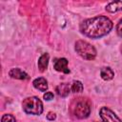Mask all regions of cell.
Segmentation results:
<instances>
[{
    "label": "cell",
    "mask_w": 122,
    "mask_h": 122,
    "mask_svg": "<svg viewBox=\"0 0 122 122\" xmlns=\"http://www.w3.org/2000/svg\"><path fill=\"white\" fill-rule=\"evenodd\" d=\"M116 33L118 34V36L122 37V19H120L116 25Z\"/></svg>",
    "instance_id": "9a60e30c"
},
{
    "label": "cell",
    "mask_w": 122,
    "mask_h": 122,
    "mask_svg": "<svg viewBox=\"0 0 122 122\" xmlns=\"http://www.w3.org/2000/svg\"><path fill=\"white\" fill-rule=\"evenodd\" d=\"M55 118H56V114H55L54 112H50L47 114V119H48V120L52 121V120H54Z\"/></svg>",
    "instance_id": "e0dca14e"
},
{
    "label": "cell",
    "mask_w": 122,
    "mask_h": 122,
    "mask_svg": "<svg viewBox=\"0 0 122 122\" xmlns=\"http://www.w3.org/2000/svg\"><path fill=\"white\" fill-rule=\"evenodd\" d=\"M70 87H71V92H74V93L81 92L83 91V84L80 81H78V80L72 81L71 84L70 85Z\"/></svg>",
    "instance_id": "4fadbf2b"
},
{
    "label": "cell",
    "mask_w": 122,
    "mask_h": 122,
    "mask_svg": "<svg viewBox=\"0 0 122 122\" xmlns=\"http://www.w3.org/2000/svg\"><path fill=\"white\" fill-rule=\"evenodd\" d=\"M80 32L87 37L97 39L107 35L112 29V22L107 16H96L84 20L80 24Z\"/></svg>",
    "instance_id": "6da1fadb"
},
{
    "label": "cell",
    "mask_w": 122,
    "mask_h": 122,
    "mask_svg": "<svg viewBox=\"0 0 122 122\" xmlns=\"http://www.w3.org/2000/svg\"><path fill=\"white\" fill-rule=\"evenodd\" d=\"M43 97H44V99H45V100L50 101V100L53 99V93H52L51 92H47L46 93H44Z\"/></svg>",
    "instance_id": "2e32d148"
},
{
    "label": "cell",
    "mask_w": 122,
    "mask_h": 122,
    "mask_svg": "<svg viewBox=\"0 0 122 122\" xmlns=\"http://www.w3.org/2000/svg\"><path fill=\"white\" fill-rule=\"evenodd\" d=\"M99 115L103 122H122V120L108 107H102L99 111Z\"/></svg>",
    "instance_id": "5b68a950"
},
{
    "label": "cell",
    "mask_w": 122,
    "mask_h": 122,
    "mask_svg": "<svg viewBox=\"0 0 122 122\" xmlns=\"http://www.w3.org/2000/svg\"><path fill=\"white\" fill-rule=\"evenodd\" d=\"M100 75H101V78L103 80L109 81V80H112L113 78L114 72H113V71L110 67H104L100 71Z\"/></svg>",
    "instance_id": "7c38bea8"
},
{
    "label": "cell",
    "mask_w": 122,
    "mask_h": 122,
    "mask_svg": "<svg viewBox=\"0 0 122 122\" xmlns=\"http://www.w3.org/2000/svg\"><path fill=\"white\" fill-rule=\"evenodd\" d=\"M71 110L75 117L79 119H84L87 118L91 113V105L86 99L77 98L71 103Z\"/></svg>",
    "instance_id": "3957f363"
},
{
    "label": "cell",
    "mask_w": 122,
    "mask_h": 122,
    "mask_svg": "<svg viewBox=\"0 0 122 122\" xmlns=\"http://www.w3.org/2000/svg\"><path fill=\"white\" fill-rule=\"evenodd\" d=\"M53 68L57 71H61V72H64V73H70V70L68 68V60L64 57L54 59Z\"/></svg>",
    "instance_id": "8992f818"
},
{
    "label": "cell",
    "mask_w": 122,
    "mask_h": 122,
    "mask_svg": "<svg viewBox=\"0 0 122 122\" xmlns=\"http://www.w3.org/2000/svg\"><path fill=\"white\" fill-rule=\"evenodd\" d=\"M33 87L40 91V92H46L48 90V82L44 77H38L32 81Z\"/></svg>",
    "instance_id": "ba28073f"
},
{
    "label": "cell",
    "mask_w": 122,
    "mask_h": 122,
    "mask_svg": "<svg viewBox=\"0 0 122 122\" xmlns=\"http://www.w3.org/2000/svg\"><path fill=\"white\" fill-rule=\"evenodd\" d=\"M49 59H50V55L49 53H43L39 59H38V62H37V66H38V69L40 71H44L47 67H48V64H49Z\"/></svg>",
    "instance_id": "30bf717a"
},
{
    "label": "cell",
    "mask_w": 122,
    "mask_h": 122,
    "mask_svg": "<svg viewBox=\"0 0 122 122\" xmlns=\"http://www.w3.org/2000/svg\"><path fill=\"white\" fill-rule=\"evenodd\" d=\"M23 111L28 114L40 115L43 112V103L37 96H30L22 102Z\"/></svg>",
    "instance_id": "7a4b0ae2"
},
{
    "label": "cell",
    "mask_w": 122,
    "mask_h": 122,
    "mask_svg": "<svg viewBox=\"0 0 122 122\" xmlns=\"http://www.w3.org/2000/svg\"><path fill=\"white\" fill-rule=\"evenodd\" d=\"M75 51L86 60H93L96 57V50L95 48L85 40H78L75 42Z\"/></svg>",
    "instance_id": "277c9868"
},
{
    "label": "cell",
    "mask_w": 122,
    "mask_h": 122,
    "mask_svg": "<svg viewBox=\"0 0 122 122\" xmlns=\"http://www.w3.org/2000/svg\"><path fill=\"white\" fill-rule=\"evenodd\" d=\"M1 122H16V119H15V117L12 114L7 113V114H4L2 116Z\"/></svg>",
    "instance_id": "5bb4252c"
},
{
    "label": "cell",
    "mask_w": 122,
    "mask_h": 122,
    "mask_svg": "<svg viewBox=\"0 0 122 122\" xmlns=\"http://www.w3.org/2000/svg\"><path fill=\"white\" fill-rule=\"evenodd\" d=\"M106 10L109 12H117L119 10H122V0L109 3L106 6Z\"/></svg>",
    "instance_id": "8fae6325"
},
{
    "label": "cell",
    "mask_w": 122,
    "mask_h": 122,
    "mask_svg": "<svg viewBox=\"0 0 122 122\" xmlns=\"http://www.w3.org/2000/svg\"><path fill=\"white\" fill-rule=\"evenodd\" d=\"M120 50H121V52H122V45H121V48H120Z\"/></svg>",
    "instance_id": "ac0fdd59"
},
{
    "label": "cell",
    "mask_w": 122,
    "mask_h": 122,
    "mask_svg": "<svg viewBox=\"0 0 122 122\" xmlns=\"http://www.w3.org/2000/svg\"><path fill=\"white\" fill-rule=\"evenodd\" d=\"M9 75L11 78L14 79H20V80H24L27 79L29 77V75L27 74V72H25L24 71H22L19 68H13L9 71Z\"/></svg>",
    "instance_id": "52a82bcc"
},
{
    "label": "cell",
    "mask_w": 122,
    "mask_h": 122,
    "mask_svg": "<svg viewBox=\"0 0 122 122\" xmlns=\"http://www.w3.org/2000/svg\"><path fill=\"white\" fill-rule=\"evenodd\" d=\"M55 92H57V94L61 97H67L69 95V93L71 92V87L69 84L66 83H61L59 84L56 88H55Z\"/></svg>",
    "instance_id": "9c48e42d"
}]
</instances>
